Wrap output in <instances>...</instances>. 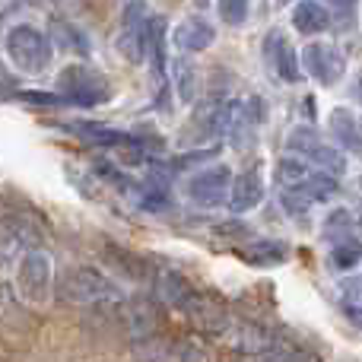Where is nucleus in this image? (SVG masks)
<instances>
[{
  "mask_svg": "<svg viewBox=\"0 0 362 362\" xmlns=\"http://www.w3.org/2000/svg\"><path fill=\"white\" fill-rule=\"evenodd\" d=\"M57 296L76 308H99V312L102 308H124L118 283H112L105 274L93 267H74L70 274H64L57 283Z\"/></svg>",
  "mask_w": 362,
  "mask_h": 362,
  "instance_id": "nucleus-1",
  "label": "nucleus"
},
{
  "mask_svg": "<svg viewBox=\"0 0 362 362\" xmlns=\"http://www.w3.org/2000/svg\"><path fill=\"white\" fill-rule=\"evenodd\" d=\"M6 54L19 74H42L54 61V38L35 25H13L6 32Z\"/></svg>",
  "mask_w": 362,
  "mask_h": 362,
  "instance_id": "nucleus-2",
  "label": "nucleus"
},
{
  "mask_svg": "<svg viewBox=\"0 0 362 362\" xmlns=\"http://www.w3.org/2000/svg\"><path fill=\"white\" fill-rule=\"evenodd\" d=\"M16 289L23 296L25 305H45L54 293V264H51L45 248H29L23 251L16 267Z\"/></svg>",
  "mask_w": 362,
  "mask_h": 362,
  "instance_id": "nucleus-3",
  "label": "nucleus"
},
{
  "mask_svg": "<svg viewBox=\"0 0 362 362\" xmlns=\"http://www.w3.org/2000/svg\"><path fill=\"white\" fill-rule=\"evenodd\" d=\"M57 89L67 99V105H86V108L102 105L112 95V86H108L105 76L93 67H83V64L64 67L61 76H57Z\"/></svg>",
  "mask_w": 362,
  "mask_h": 362,
  "instance_id": "nucleus-4",
  "label": "nucleus"
},
{
  "mask_svg": "<svg viewBox=\"0 0 362 362\" xmlns=\"http://www.w3.org/2000/svg\"><path fill=\"white\" fill-rule=\"evenodd\" d=\"M286 150L293 153L296 159H302V163L315 165L318 172H327V175H334V178L344 175V169H346L344 153H340L337 146H331L327 140H321L312 127H296L286 137Z\"/></svg>",
  "mask_w": 362,
  "mask_h": 362,
  "instance_id": "nucleus-5",
  "label": "nucleus"
},
{
  "mask_svg": "<svg viewBox=\"0 0 362 362\" xmlns=\"http://www.w3.org/2000/svg\"><path fill=\"white\" fill-rule=\"evenodd\" d=\"M153 23L156 19L150 16L144 4H127L124 16H121V29H118V51L127 57L131 64H144L150 57V42H153Z\"/></svg>",
  "mask_w": 362,
  "mask_h": 362,
  "instance_id": "nucleus-6",
  "label": "nucleus"
},
{
  "mask_svg": "<svg viewBox=\"0 0 362 362\" xmlns=\"http://www.w3.org/2000/svg\"><path fill=\"white\" fill-rule=\"evenodd\" d=\"M232 169L229 165H210V169L194 172V178L187 181V197L197 206H219L229 204L232 194Z\"/></svg>",
  "mask_w": 362,
  "mask_h": 362,
  "instance_id": "nucleus-7",
  "label": "nucleus"
},
{
  "mask_svg": "<svg viewBox=\"0 0 362 362\" xmlns=\"http://www.w3.org/2000/svg\"><path fill=\"white\" fill-rule=\"evenodd\" d=\"M302 67L321 83V86H334V83L344 80V70H346V61L334 45H325V42H312L302 48Z\"/></svg>",
  "mask_w": 362,
  "mask_h": 362,
  "instance_id": "nucleus-8",
  "label": "nucleus"
},
{
  "mask_svg": "<svg viewBox=\"0 0 362 362\" xmlns=\"http://www.w3.org/2000/svg\"><path fill=\"white\" fill-rule=\"evenodd\" d=\"M261 121H264L261 99H257V95H248V99L229 105V112H226V137H229L235 146L251 144V137H255V131L261 127Z\"/></svg>",
  "mask_w": 362,
  "mask_h": 362,
  "instance_id": "nucleus-9",
  "label": "nucleus"
},
{
  "mask_svg": "<svg viewBox=\"0 0 362 362\" xmlns=\"http://www.w3.org/2000/svg\"><path fill=\"white\" fill-rule=\"evenodd\" d=\"M264 57H267V64L274 67V74L280 76V80H286V83L302 80V61L280 29H270L267 35H264Z\"/></svg>",
  "mask_w": 362,
  "mask_h": 362,
  "instance_id": "nucleus-10",
  "label": "nucleus"
},
{
  "mask_svg": "<svg viewBox=\"0 0 362 362\" xmlns=\"http://www.w3.org/2000/svg\"><path fill=\"white\" fill-rule=\"evenodd\" d=\"M70 131L76 134L80 140L93 146H105V150H140L144 146V137L137 134H127V131H115V127H105V124H89V121H76L70 124Z\"/></svg>",
  "mask_w": 362,
  "mask_h": 362,
  "instance_id": "nucleus-11",
  "label": "nucleus"
},
{
  "mask_svg": "<svg viewBox=\"0 0 362 362\" xmlns=\"http://www.w3.org/2000/svg\"><path fill=\"white\" fill-rule=\"evenodd\" d=\"M213 38H216V29L204 16L181 19L175 25V32H172V45H175L181 54H200V51H206L213 45Z\"/></svg>",
  "mask_w": 362,
  "mask_h": 362,
  "instance_id": "nucleus-12",
  "label": "nucleus"
},
{
  "mask_svg": "<svg viewBox=\"0 0 362 362\" xmlns=\"http://www.w3.org/2000/svg\"><path fill=\"white\" fill-rule=\"evenodd\" d=\"M156 296L163 305L175 308V312H191L194 299H197V293L191 289V283L185 280L181 274H175V270H159L156 276Z\"/></svg>",
  "mask_w": 362,
  "mask_h": 362,
  "instance_id": "nucleus-13",
  "label": "nucleus"
},
{
  "mask_svg": "<svg viewBox=\"0 0 362 362\" xmlns=\"http://www.w3.org/2000/svg\"><path fill=\"white\" fill-rule=\"evenodd\" d=\"M327 124H331V134L340 144V150L362 159V121L356 115H353L350 108H334V112L327 115Z\"/></svg>",
  "mask_w": 362,
  "mask_h": 362,
  "instance_id": "nucleus-14",
  "label": "nucleus"
},
{
  "mask_svg": "<svg viewBox=\"0 0 362 362\" xmlns=\"http://www.w3.org/2000/svg\"><path fill=\"white\" fill-rule=\"evenodd\" d=\"M261 200H264V181L255 169L242 172V175L232 181V194H229L232 213H248V210H255Z\"/></svg>",
  "mask_w": 362,
  "mask_h": 362,
  "instance_id": "nucleus-15",
  "label": "nucleus"
},
{
  "mask_svg": "<svg viewBox=\"0 0 362 362\" xmlns=\"http://www.w3.org/2000/svg\"><path fill=\"white\" fill-rule=\"evenodd\" d=\"M121 312H124V318H127V327H131L137 337L153 340V334H156V327H159V312L150 299H127Z\"/></svg>",
  "mask_w": 362,
  "mask_h": 362,
  "instance_id": "nucleus-16",
  "label": "nucleus"
},
{
  "mask_svg": "<svg viewBox=\"0 0 362 362\" xmlns=\"http://www.w3.org/2000/svg\"><path fill=\"white\" fill-rule=\"evenodd\" d=\"M238 255H242V261L255 264V267H276L289 257V245L276 242V238H257V242L245 245Z\"/></svg>",
  "mask_w": 362,
  "mask_h": 362,
  "instance_id": "nucleus-17",
  "label": "nucleus"
},
{
  "mask_svg": "<svg viewBox=\"0 0 362 362\" xmlns=\"http://www.w3.org/2000/svg\"><path fill=\"white\" fill-rule=\"evenodd\" d=\"M293 25L302 32V35H318L331 25V10L327 4H315V0H305V4L293 6Z\"/></svg>",
  "mask_w": 362,
  "mask_h": 362,
  "instance_id": "nucleus-18",
  "label": "nucleus"
},
{
  "mask_svg": "<svg viewBox=\"0 0 362 362\" xmlns=\"http://www.w3.org/2000/svg\"><path fill=\"white\" fill-rule=\"evenodd\" d=\"M191 321L197 327H206V331H226V325H229V315H226V305L219 299H210V296H200L194 299L191 305Z\"/></svg>",
  "mask_w": 362,
  "mask_h": 362,
  "instance_id": "nucleus-19",
  "label": "nucleus"
},
{
  "mask_svg": "<svg viewBox=\"0 0 362 362\" xmlns=\"http://www.w3.org/2000/svg\"><path fill=\"white\" fill-rule=\"evenodd\" d=\"M315 172L318 169H312V165L302 163V159H280V163H276V181H280L289 194H305Z\"/></svg>",
  "mask_w": 362,
  "mask_h": 362,
  "instance_id": "nucleus-20",
  "label": "nucleus"
},
{
  "mask_svg": "<svg viewBox=\"0 0 362 362\" xmlns=\"http://www.w3.org/2000/svg\"><path fill=\"white\" fill-rule=\"evenodd\" d=\"M51 35H54V42L61 45L64 51H74V54H80V57H86L89 51H93L89 35L76 23H70V19H54V23H51Z\"/></svg>",
  "mask_w": 362,
  "mask_h": 362,
  "instance_id": "nucleus-21",
  "label": "nucleus"
},
{
  "mask_svg": "<svg viewBox=\"0 0 362 362\" xmlns=\"http://www.w3.org/2000/svg\"><path fill=\"white\" fill-rule=\"evenodd\" d=\"M175 89L185 102L200 99V74L191 67V64H185V61L175 64Z\"/></svg>",
  "mask_w": 362,
  "mask_h": 362,
  "instance_id": "nucleus-22",
  "label": "nucleus"
},
{
  "mask_svg": "<svg viewBox=\"0 0 362 362\" xmlns=\"http://www.w3.org/2000/svg\"><path fill=\"white\" fill-rule=\"evenodd\" d=\"M321 235L331 238L334 245L344 242V238L353 235V213L350 210H334L331 216L325 219V229H321Z\"/></svg>",
  "mask_w": 362,
  "mask_h": 362,
  "instance_id": "nucleus-23",
  "label": "nucleus"
},
{
  "mask_svg": "<svg viewBox=\"0 0 362 362\" xmlns=\"http://www.w3.org/2000/svg\"><path fill=\"white\" fill-rule=\"evenodd\" d=\"M331 261L337 264L340 270L356 267V264L362 261V242H359L356 235H350V238H344V242H337V245H334V251H331Z\"/></svg>",
  "mask_w": 362,
  "mask_h": 362,
  "instance_id": "nucleus-24",
  "label": "nucleus"
},
{
  "mask_svg": "<svg viewBox=\"0 0 362 362\" xmlns=\"http://www.w3.org/2000/svg\"><path fill=\"white\" fill-rule=\"evenodd\" d=\"M219 16L229 25H245L251 16V6L245 4V0H223V4H219Z\"/></svg>",
  "mask_w": 362,
  "mask_h": 362,
  "instance_id": "nucleus-25",
  "label": "nucleus"
},
{
  "mask_svg": "<svg viewBox=\"0 0 362 362\" xmlns=\"http://www.w3.org/2000/svg\"><path fill=\"white\" fill-rule=\"evenodd\" d=\"M327 10H331V25H337V29H353L356 25V4H327Z\"/></svg>",
  "mask_w": 362,
  "mask_h": 362,
  "instance_id": "nucleus-26",
  "label": "nucleus"
},
{
  "mask_svg": "<svg viewBox=\"0 0 362 362\" xmlns=\"http://www.w3.org/2000/svg\"><path fill=\"white\" fill-rule=\"evenodd\" d=\"M115 251H118V255H108L115 267H118L121 274H127V276H134V280H140V267H144V264H140L137 257H134L131 251H124V248H115Z\"/></svg>",
  "mask_w": 362,
  "mask_h": 362,
  "instance_id": "nucleus-27",
  "label": "nucleus"
},
{
  "mask_svg": "<svg viewBox=\"0 0 362 362\" xmlns=\"http://www.w3.org/2000/svg\"><path fill=\"white\" fill-rule=\"evenodd\" d=\"M283 206H286L293 216H305L308 213V206H312V200L308 197H302V194H289V191H283Z\"/></svg>",
  "mask_w": 362,
  "mask_h": 362,
  "instance_id": "nucleus-28",
  "label": "nucleus"
},
{
  "mask_svg": "<svg viewBox=\"0 0 362 362\" xmlns=\"http://www.w3.org/2000/svg\"><path fill=\"white\" fill-rule=\"evenodd\" d=\"M13 93H16V83H13L10 70L0 64V99H4V95H13Z\"/></svg>",
  "mask_w": 362,
  "mask_h": 362,
  "instance_id": "nucleus-29",
  "label": "nucleus"
},
{
  "mask_svg": "<svg viewBox=\"0 0 362 362\" xmlns=\"http://www.w3.org/2000/svg\"><path fill=\"white\" fill-rule=\"evenodd\" d=\"M359 223H362V206H359Z\"/></svg>",
  "mask_w": 362,
  "mask_h": 362,
  "instance_id": "nucleus-30",
  "label": "nucleus"
}]
</instances>
